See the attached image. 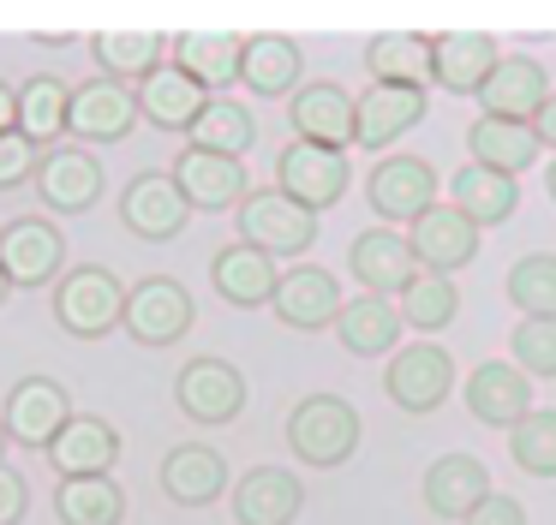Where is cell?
<instances>
[{
    "mask_svg": "<svg viewBox=\"0 0 556 525\" xmlns=\"http://www.w3.org/2000/svg\"><path fill=\"white\" fill-rule=\"evenodd\" d=\"M288 448L317 472H336L359 448V406L341 394H305L288 418Z\"/></svg>",
    "mask_w": 556,
    "mask_h": 525,
    "instance_id": "cell-1",
    "label": "cell"
},
{
    "mask_svg": "<svg viewBox=\"0 0 556 525\" xmlns=\"http://www.w3.org/2000/svg\"><path fill=\"white\" fill-rule=\"evenodd\" d=\"M54 322H61L73 341H102L109 329L126 322V286L114 281V269H66L54 286Z\"/></svg>",
    "mask_w": 556,
    "mask_h": 525,
    "instance_id": "cell-2",
    "label": "cell"
},
{
    "mask_svg": "<svg viewBox=\"0 0 556 525\" xmlns=\"http://www.w3.org/2000/svg\"><path fill=\"white\" fill-rule=\"evenodd\" d=\"M233 221H240L245 245H257L264 257H300V251H312V239H317V215L300 209L293 197H281L276 185L245 191V203H240Z\"/></svg>",
    "mask_w": 556,
    "mask_h": 525,
    "instance_id": "cell-3",
    "label": "cell"
},
{
    "mask_svg": "<svg viewBox=\"0 0 556 525\" xmlns=\"http://www.w3.org/2000/svg\"><path fill=\"white\" fill-rule=\"evenodd\" d=\"M0 424H7V441H18V448H49L73 424V394L54 376H18L0 400Z\"/></svg>",
    "mask_w": 556,
    "mask_h": 525,
    "instance_id": "cell-4",
    "label": "cell"
},
{
    "mask_svg": "<svg viewBox=\"0 0 556 525\" xmlns=\"http://www.w3.org/2000/svg\"><path fill=\"white\" fill-rule=\"evenodd\" d=\"M0 274L13 286H49L66 274V239L49 215H18L0 227Z\"/></svg>",
    "mask_w": 556,
    "mask_h": 525,
    "instance_id": "cell-5",
    "label": "cell"
},
{
    "mask_svg": "<svg viewBox=\"0 0 556 525\" xmlns=\"http://www.w3.org/2000/svg\"><path fill=\"white\" fill-rule=\"evenodd\" d=\"M353 167L341 150H317V143H300L293 138L288 150L276 155V191L281 197H293L300 209L324 215L329 203H341V191H348Z\"/></svg>",
    "mask_w": 556,
    "mask_h": 525,
    "instance_id": "cell-6",
    "label": "cell"
},
{
    "mask_svg": "<svg viewBox=\"0 0 556 525\" xmlns=\"http://www.w3.org/2000/svg\"><path fill=\"white\" fill-rule=\"evenodd\" d=\"M192 317H198L192 293H186L174 274H150V281H138L132 293H126V322L121 329L132 334L138 346H174V341H186Z\"/></svg>",
    "mask_w": 556,
    "mask_h": 525,
    "instance_id": "cell-7",
    "label": "cell"
},
{
    "mask_svg": "<svg viewBox=\"0 0 556 525\" xmlns=\"http://www.w3.org/2000/svg\"><path fill=\"white\" fill-rule=\"evenodd\" d=\"M437 167L425 162V155H383V162L371 167V185H365V197H371V209L383 215V227L395 221H419L425 209H437Z\"/></svg>",
    "mask_w": 556,
    "mask_h": 525,
    "instance_id": "cell-8",
    "label": "cell"
},
{
    "mask_svg": "<svg viewBox=\"0 0 556 525\" xmlns=\"http://www.w3.org/2000/svg\"><path fill=\"white\" fill-rule=\"evenodd\" d=\"M383 388L401 412H437L455 388V358L443 353L437 341H419V346H401L383 370Z\"/></svg>",
    "mask_w": 556,
    "mask_h": 525,
    "instance_id": "cell-9",
    "label": "cell"
},
{
    "mask_svg": "<svg viewBox=\"0 0 556 525\" xmlns=\"http://www.w3.org/2000/svg\"><path fill=\"white\" fill-rule=\"evenodd\" d=\"M174 400L192 424H233L245 406V376L228 358H186V370L174 376Z\"/></svg>",
    "mask_w": 556,
    "mask_h": 525,
    "instance_id": "cell-10",
    "label": "cell"
},
{
    "mask_svg": "<svg viewBox=\"0 0 556 525\" xmlns=\"http://www.w3.org/2000/svg\"><path fill=\"white\" fill-rule=\"evenodd\" d=\"M138 126V90L121 78H90L73 90V114H66V131L78 143H121L126 131Z\"/></svg>",
    "mask_w": 556,
    "mask_h": 525,
    "instance_id": "cell-11",
    "label": "cell"
},
{
    "mask_svg": "<svg viewBox=\"0 0 556 525\" xmlns=\"http://www.w3.org/2000/svg\"><path fill=\"white\" fill-rule=\"evenodd\" d=\"M425 84H371L353 102V143L359 150H389L401 131H413L425 119Z\"/></svg>",
    "mask_w": 556,
    "mask_h": 525,
    "instance_id": "cell-12",
    "label": "cell"
},
{
    "mask_svg": "<svg viewBox=\"0 0 556 525\" xmlns=\"http://www.w3.org/2000/svg\"><path fill=\"white\" fill-rule=\"evenodd\" d=\"M121 221H126V233L150 239V245H168V239L186 233L192 203L180 197L174 174H138L132 185H126V197H121Z\"/></svg>",
    "mask_w": 556,
    "mask_h": 525,
    "instance_id": "cell-13",
    "label": "cell"
},
{
    "mask_svg": "<svg viewBox=\"0 0 556 525\" xmlns=\"http://www.w3.org/2000/svg\"><path fill=\"white\" fill-rule=\"evenodd\" d=\"M544 102H551V72L532 54H503V66L479 90L484 119H515V126H532L544 114Z\"/></svg>",
    "mask_w": 556,
    "mask_h": 525,
    "instance_id": "cell-14",
    "label": "cell"
},
{
    "mask_svg": "<svg viewBox=\"0 0 556 525\" xmlns=\"http://www.w3.org/2000/svg\"><path fill=\"white\" fill-rule=\"evenodd\" d=\"M407 245H413V257H419V269L460 274L479 257V227H472L455 203H437V209H425L419 221L407 227Z\"/></svg>",
    "mask_w": 556,
    "mask_h": 525,
    "instance_id": "cell-15",
    "label": "cell"
},
{
    "mask_svg": "<svg viewBox=\"0 0 556 525\" xmlns=\"http://www.w3.org/2000/svg\"><path fill=\"white\" fill-rule=\"evenodd\" d=\"M503 66V48L491 30H443L431 36V78L448 95H479L484 78Z\"/></svg>",
    "mask_w": 556,
    "mask_h": 525,
    "instance_id": "cell-16",
    "label": "cell"
},
{
    "mask_svg": "<svg viewBox=\"0 0 556 525\" xmlns=\"http://www.w3.org/2000/svg\"><path fill=\"white\" fill-rule=\"evenodd\" d=\"M341 305H348V298H341L336 274L317 269V262H300V269H288V274H281V286H276V298H269V310H276L288 329H300V334L336 329Z\"/></svg>",
    "mask_w": 556,
    "mask_h": 525,
    "instance_id": "cell-17",
    "label": "cell"
},
{
    "mask_svg": "<svg viewBox=\"0 0 556 525\" xmlns=\"http://www.w3.org/2000/svg\"><path fill=\"white\" fill-rule=\"evenodd\" d=\"M348 262H353V274H359V286L377 298H401L407 281L419 274V257H413L407 233H395V227H365L348 245Z\"/></svg>",
    "mask_w": 556,
    "mask_h": 525,
    "instance_id": "cell-18",
    "label": "cell"
},
{
    "mask_svg": "<svg viewBox=\"0 0 556 525\" xmlns=\"http://www.w3.org/2000/svg\"><path fill=\"white\" fill-rule=\"evenodd\" d=\"M460 394H467V412L479 418V424H491V430H515L520 418L532 412V376L515 370L508 358H484Z\"/></svg>",
    "mask_w": 556,
    "mask_h": 525,
    "instance_id": "cell-19",
    "label": "cell"
},
{
    "mask_svg": "<svg viewBox=\"0 0 556 525\" xmlns=\"http://www.w3.org/2000/svg\"><path fill=\"white\" fill-rule=\"evenodd\" d=\"M30 185H37L42 209L85 215V209H97V197H102V162L90 150H49Z\"/></svg>",
    "mask_w": 556,
    "mask_h": 525,
    "instance_id": "cell-20",
    "label": "cell"
},
{
    "mask_svg": "<svg viewBox=\"0 0 556 525\" xmlns=\"http://www.w3.org/2000/svg\"><path fill=\"white\" fill-rule=\"evenodd\" d=\"M288 119L300 131V143H317V150H341L348 155L353 143V95L341 84L317 78V84H300L288 102Z\"/></svg>",
    "mask_w": 556,
    "mask_h": 525,
    "instance_id": "cell-21",
    "label": "cell"
},
{
    "mask_svg": "<svg viewBox=\"0 0 556 525\" xmlns=\"http://www.w3.org/2000/svg\"><path fill=\"white\" fill-rule=\"evenodd\" d=\"M174 185L192 209H240L245 203V167L233 155H216V150H192L186 143L180 162H174Z\"/></svg>",
    "mask_w": 556,
    "mask_h": 525,
    "instance_id": "cell-22",
    "label": "cell"
},
{
    "mask_svg": "<svg viewBox=\"0 0 556 525\" xmlns=\"http://www.w3.org/2000/svg\"><path fill=\"white\" fill-rule=\"evenodd\" d=\"M305 508V484L288 465H257L233 484V520L240 525H293Z\"/></svg>",
    "mask_w": 556,
    "mask_h": 525,
    "instance_id": "cell-23",
    "label": "cell"
},
{
    "mask_svg": "<svg viewBox=\"0 0 556 525\" xmlns=\"http://www.w3.org/2000/svg\"><path fill=\"white\" fill-rule=\"evenodd\" d=\"M121 460V430L97 412H73V424L49 441V465L61 477H102Z\"/></svg>",
    "mask_w": 556,
    "mask_h": 525,
    "instance_id": "cell-24",
    "label": "cell"
},
{
    "mask_svg": "<svg viewBox=\"0 0 556 525\" xmlns=\"http://www.w3.org/2000/svg\"><path fill=\"white\" fill-rule=\"evenodd\" d=\"M210 281H216V293L228 298V305L252 310V305H269L281 286V262L264 257L257 245H245V239H233V245L216 251V262H210Z\"/></svg>",
    "mask_w": 556,
    "mask_h": 525,
    "instance_id": "cell-25",
    "label": "cell"
},
{
    "mask_svg": "<svg viewBox=\"0 0 556 525\" xmlns=\"http://www.w3.org/2000/svg\"><path fill=\"white\" fill-rule=\"evenodd\" d=\"M419 496L437 520H467V513L491 496V472H484V460H472V453H443V460H431Z\"/></svg>",
    "mask_w": 556,
    "mask_h": 525,
    "instance_id": "cell-26",
    "label": "cell"
},
{
    "mask_svg": "<svg viewBox=\"0 0 556 525\" xmlns=\"http://www.w3.org/2000/svg\"><path fill=\"white\" fill-rule=\"evenodd\" d=\"M210 107V90L180 66H156L144 84H138V114L162 131H192L198 114Z\"/></svg>",
    "mask_w": 556,
    "mask_h": 525,
    "instance_id": "cell-27",
    "label": "cell"
},
{
    "mask_svg": "<svg viewBox=\"0 0 556 525\" xmlns=\"http://www.w3.org/2000/svg\"><path fill=\"white\" fill-rule=\"evenodd\" d=\"M162 489H168V501H180V508H210V501L228 489V460H222L216 448H204V441H180V448H168V460H162Z\"/></svg>",
    "mask_w": 556,
    "mask_h": 525,
    "instance_id": "cell-28",
    "label": "cell"
},
{
    "mask_svg": "<svg viewBox=\"0 0 556 525\" xmlns=\"http://www.w3.org/2000/svg\"><path fill=\"white\" fill-rule=\"evenodd\" d=\"M300 72H305V54H300V42H293V36H281V30L245 36L240 84L252 95H293V90H300Z\"/></svg>",
    "mask_w": 556,
    "mask_h": 525,
    "instance_id": "cell-29",
    "label": "cell"
},
{
    "mask_svg": "<svg viewBox=\"0 0 556 525\" xmlns=\"http://www.w3.org/2000/svg\"><path fill=\"white\" fill-rule=\"evenodd\" d=\"M168 48H174V66L192 72L210 95L240 78V60H245V36H233V30H180Z\"/></svg>",
    "mask_w": 556,
    "mask_h": 525,
    "instance_id": "cell-30",
    "label": "cell"
},
{
    "mask_svg": "<svg viewBox=\"0 0 556 525\" xmlns=\"http://www.w3.org/2000/svg\"><path fill=\"white\" fill-rule=\"evenodd\" d=\"M467 150H472V167H491V174L520 179L544 155V143H539V131H532V126H515V119H472V126H467Z\"/></svg>",
    "mask_w": 556,
    "mask_h": 525,
    "instance_id": "cell-31",
    "label": "cell"
},
{
    "mask_svg": "<svg viewBox=\"0 0 556 525\" xmlns=\"http://www.w3.org/2000/svg\"><path fill=\"white\" fill-rule=\"evenodd\" d=\"M336 334H341V346H348V353H359V358L395 353V341H401V305H395V298H377V293H359V298H348V305H341Z\"/></svg>",
    "mask_w": 556,
    "mask_h": 525,
    "instance_id": "cell-32",
    "label": "cell"
},
{
    "mask_svg": "<svg viewBox=\"0 0 556 525\" xmlns=\"http://www.w3.org/2000/svg\"><path fill=\"white\" fill-rule=\"evenodd\" d=\"M90 54L102 60V72H109V78H121V84L138 78V84H144L150 72L162 66V54H168V36L144 30V24H114V30H97Z\"/></svg>",
    "mask_w": 556,
    "mask_h": 525,
    "instance_id": "cell-33",
    "label": "cell"
},
{
    "mask_svg": "<svg viewBox=\"0 0 556 525\" xmlns=\"http://www.w3.org/2000/svg\"><path fill=\"white\" fill-rule=\"evenodd\" d=\"M448 203H455V209L484 233V227H503L508 215L520 209V185H515L508 174H491V167H460Z\"/></svg>",
    "mask_w": 556,
    "mask_h": 525,
    "instance_id": "cell-34",
    "label": "cell"
},
{
    "mask_svg": "<svg viewBox=\"0 0 556 525\" xmlns=\"http://www.w3.org/2000/svg\"><path fill=\"white\" fill-rule=\"evenodd\" d=\"M54 520L61 525H121L126 520V489L102 477H61L54 484Z\"/></svg>",
    "mask_w": 556,
    "mask_h": 525,
    "instance_id": "cell-35",
    "label": "cell"
},
{
    "mask_svg": "<svg viewBox=\"0 0 556 525\" xmlns=\"http://www.w3.org/2000/svg\"><path fill=\"white\" fill-rule=\"evenodd\" d=\"M365 72H371V84H425L431 78V36L377 30L365 42Z\"/></svg>",
    "mask_w": 556,
    "mask_h": 525,
    "instance_id": "cell-36",
    "label": "cell"
},
{
    "mask_svg": "<svg viewBox=\"0 0 556 525\" xmlns=\"http://www.w3.org/2000/svg\"><path fill=\"white\" fill-rule=\"evenodd\" d=\"M66 114H73V90H66L54 72H37L30 84H18V131H25L30 143L49 150L66 131Z\"/></svg>",
    "mask_w": 556,
    "mask_h": 525,
    "instance_id": "cell-37",
    "label": "cell"
},
{
    "mask_svg": "<svg viewBox=\"0 0 556 525\" xmlns=\"http://www.w3.org/2000/svg\"><path fill=\"white\" fill-rule=\"evenodd\" d=\"M508 305L532 322H556V251H527L503 281Z\"/></svg>",
    "mask_w": 556,
    "mask_h": 525,
    "instance_id": "cell-38",
    "label": "cell"
},
{
    "mask_svg": "<svg viewBox=\"0 0 556 525\" xmlns=\"http://www.w3.org/2000/svg\"><path fill=\"white\" fill-rule=\"evenodd\" d=\"M252 138H257V119L240 102H228V95H210V107L192 126V150H216V155H233V162L252 150Z\"/></svg>",
    "mask_w": 556,
    "mask_h": 525,
    "instance_id": "cell-39",
    "label": "cell"
},
{
    "mask_svg": "<svg viewBox=\"0 0 556 525\" xmlns=\"http://www.w3.org/2000/svg\"><path fill=\"white\" fill-rule=\"evenodd\" d=\"M395 305H401V322H413V329H425V334L448 329V322H455V310H460L455 274H431V269H419V274L407 281V293L395 298Z\"/></svg>",
    "mask_w": 556,
    "mask_h": 525,
    "instance_id": "cell-40",
    "label": "cell"
},
{
    "mask_svg": "<svg viewBox=\"0 0 556 525\" xmlns=\"http://www.w3.org/2000/svg\"><path fill=\"white\" fill-rule=\"evenodd\" d=\"M508 453H515L520 472L556 477V412L551 406H532V412L508 430Z\"/></svg>",
    "mask_w": 556,
    "mask_h": 525,
    "instance_id": "cell-41",
    "label": "cell"
},
{
    "mask_svg": "<svg viewBox=\"0 0 556 525\" xmlns=\"http://www.w3.org/2000/svg\"><path fill=\"white\" fill-rule=\"evenodd\" d=\"M508 364L527 370V376H556V322L520 317L508 334Z\"/></svg>",
    "mask_w": 556,
    "mask_h": 525,
    "instance_id": "cell-42",
    "label": "cell"
},
{
    "mask_svg": "<svg viewBox=\"0 0 556 525\" xmlns=\"http://www.w3.org/2000/svg\"><path fill=\"white\" fill-rule=\"evenodd\" d=\"M42 143H30L25 131H0V191H13V185H25V179H37V167H42Z\"/></svg>",
    "mask_w": 556,
    "mask_h": 525,
    "instance_id": "cell-43",
    "label": "cell"
},
{
    "mask_svg": "<svg viewBox=\"0 0 556 525\" xmlns=\"http://www.w3.org/2000/svg\"><path fill=\"white\" fill-rule=\"evenodd\" d=\"M460 525H527V508H520L515 496H496V489H491V496H484Z\"/></svg>",
    "mask_w": 556,
    "mask_h": 525,
    "instance_id": "cell-44",
    "label": "cell"
},
{
    "mask_svg": "<svg viewBox=\"0 0 556 525\" xmlns=\"http://www.w3.org/2000/svg\"><path fill=\"white\" fill-rule=\"evenodd\" d=\"M25 508H30V484L0 460V525H18V520H25Z\"/></svg>",
    "mask_w": 556,
    "mask_h": 525,
    "instance_id": "cell-45",
    "label": "cell"
},
{
    "mask_svg": "<svg viewBox=\"0 0 556 525\" xmlns=\"http://www.w3.org/2000/svg\"><path fill=\"white\" fill-rule=\"evenodd\" d=\"M532 131H539V143L556 155V90H551V102H544V114L532 119Z\"/></svg>",
    "mask_w": 556,
    "mask_h": 525,
    "instance_id": "cell-46",
    "label": "cell"
},
{
    "mask_svg": "<svg viewBox=\"0 0 556 525\" xmlns=\"http://www.w3.org/2000/svg\"><path fill=\"white\" fill-rule=\"evenodd\" d=\"M0 131H18V90L0 84Z\"/></svg>",
    "mask_w": 556,
    "mask_h": 525,
    "instance_id": "cell-47",
    "label": "cell"
},
{
    "mask_svg": "<svg viewBox=\"0 0 556 525\" xmlns=\"http://www.w3.org/2000/svg\"><path fill=\"white\" fill-rule=\"evenodd\" d=\"M37 42H42V48H66L73 36H66V30H37Z\"/></svg>",
    "mask_w": 556,
    "mask_h": 525,
    "instance_id": "cell-48",
    "label": "cell"
},
{
    "mask_svg": "<svg viewBox=\"0 0 556 525\" xmlns=\"http://www.w3.org/2000/svg\"><path fill=\"white\" fill-rule=\"evenodd\" d=\"M544 185H551V203H556V155H551V167H544Z\"/></svg>",
    "mask_w": 556,
    "mask_h": 525,
    "instance_id": "cell-49",
    "label": "cell"
},
{
    "mask_svg": "<svg viewBox=\"0 0 556 525\" xmlns=\"http://www.w3.org/2000/svg\"><path fill=\"white\" fill-rule=\"evenodd\" d=\"M7 293H13V281H7V274H0V305H7Z\"/></svg>",
    "mask_w": 556,
    "mask_h": 525,
    "instance_id": "cell-50",
    "label": "cell"
},
{
    "mask_svg": "<svg viewBox=\"0 0 556 525\" xmlns=\"http://www.w3.org/2000/svg\"><path fill=\"white\" fill-rule=\"evenodd\" d=\"M0 448H7V424H0Z\"/></svg>",
    "mask_w": 556,
    "mask_h": 525,
    "instance_id": "cell-51",
    "label": "cell"
}]
</instances>
